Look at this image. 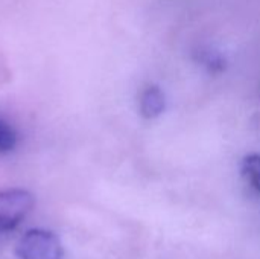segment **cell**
<instances>
[{
    "label": "cell",
    "mask_w": 260,
    "mask_h": 259,
    "mask_svg": "<svg viewBox=\"0 0 260 259\" xmlns=\"http://www.w3.org/2000/svg\"><path fill=\"white\" fill-rule=\"evenodd\" d=\"M18 259H62L64 249L59 238L44 229H30L15 244Z\"/></svg>",
    "instance_id": "obj_1"
},
{
    "label": "cell",
    "mask_w": 260,
    "mask_h": 259,
    "mask_svg": "<svg viewBox=\"0 0 260 259\" xmlns=\"http://www.w3.org/2000/svg\"><path fill=\"white\" fill-rule=\"evenodd\" d=\"M34 197L24 189H6L0 192V234L14 231L32 211Z\"/></svg>",
    "instance_id": "obj_2"
},
{
    "label": "cell",
    "mask_w": 260,
    "mask_h": 259,
    "mask_svg": "<svg viewBox=\"0 0 260 259\" xmlns=\"http://www.w3.org/2000/svg\"><path fill=\"white\" fill-rule=\"evenodd\" d=\"M165 95L158 85H146L139 96V110L145 119H154L165 110Z\"/></svg>",
    "instance_id": "obj_3"
},
{
    "label": "cell",
    "mask_w": 260,
    "mask_h": 259,
    "mask_svg": "<svg viewBox=\"0 0 260 259\" xmlns=\"http://www.w3.org/2000/svg\"><path fill=\"white\" fill-rule=\"evenodd\" d=\"M242 176L247 182L260 192V154H248L244 157L241 165Z\"/></svg>",
    "instance_id": "obj_4"
},
{
    "label": "cell",
    "mask_w": 260,
    "mask_h": 259,
    "mask_svg": "<svg viewBox=\"0 0 260 259\" xmlns=\"http://www.w3.org/2000/svg\"><path fill=\"white\" fill-rule=\"evenodd\" d=\"M17 145V133L15 130L0 118V153L12 151Z\"/></svg>",
    "instance_id": "obj_5"
}]
</instances>
